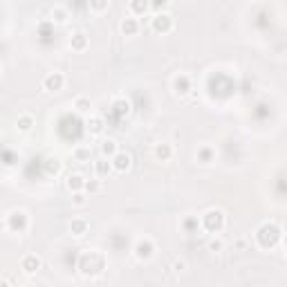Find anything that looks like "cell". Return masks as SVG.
Segmentation results:
<instances>
[{"instance_id":"cell-1","label":"cell","mask_w":287,"mask_h":287,"mask_svg":"<svg viewBox=\"0 0 287 287\" xmlns=\"http://www.w3.org/2000/svg\"><path fill=\"white\" fill-rule=\"evenodd\" d=\"M202 224H204V229H207V231H211V234H218L220 229L224 227L222 211H218V209H209V211L202 215Z\"/></svg>"},{"instance_id":"cell-2","label":"cell","mask_w":287,"mask_h":287,"mask_svg":"<svg viewBox=\"0 0 287 287\" xmlns=\"http://www.w3.org/2000/svg\"><path fill=\"white\" fill-rule=\"evenodd\" d=\"M7 224H9L11 231H25L27 224H29V218H27V213L25 211H11L9 213V218H7Z\"/></svg>"},{"instance_id":"cell-3","label":"cell","mask_w":287,"mask_h":287,"mask_svg":"<svg viewBox=\"0 0 287 287\" xmlns=\"http://www.w3.org/2000/svg\"><path fill=\"white\" fill-rule=\"evenodd\" d=\"M110 164H112V170H119V173H123V170L130 168V164H133V157L128 153H123V150H117V153L110 157Z\"/></svg>"},{"instance_id":"cell-4","label":"cell","mask_w":287,"mask_h":287,"mask_svg":"<svg viewBox=\"0 0 287 287\" xmlns=\"http://www.w3.org/2000/svg\"><path fill=\"white\" fill-rule=\"evenodd\" d=\"M153 29L157 34H168L173 29V18L168 14H155L153 16Z\"/></svg>"},{"instance_id":"cell-5","label":"cell","mask_w":287,"mask_h":287,"mask_svg":"<svg viewBox=\"0 0 287 287\" xmlns=\"http://www.w3.org/2000/svg\"><path fill=\"white\" fill-rule=\"evenodd\" d=\"M63 85H65V76L61 74V72H52V74H48L45 79H43V88H45V90H49V92L61 90Z\"/></svg>"},{"instance_id":"cell-6","label":"cell","mask_w":287,"mask_h":287,"mask_svg":"<svg viewBox=\"0 0 287 287\" xmlns=\"http://www.w3.org/2000/svg\"><path fill=\"white\" fill-rule=\"evenodd\" d=\"M153 251H155V245L150 242L148 238L139 240L137 245H135V256H137L139 261H148L150 256H153Z\"/></svg>"},{"instance_id":"cell-7","label":"cell","mask_w":287,"mask_h":287,"mask_svg":"<svg viewBox=\"0 0 287 287\" xmlns=\"http://www.w3.org/2000/svg\"><path fill=\"white\" fill-rule=\"evenodd\" d=\"M21 269L25 271V274H36V271L41 269V258H38L36 254L25 256V258L21 261Z\"/></svg>"},{"instance_id":"cell-8","label":"cell","mask_w":287,"mask_h":287,"mask_svg":"<svg viewBox=\"0 0 287 287\" xmlns=\"http://www.w3.org/2000/svg\"><path fill=\"white\" fill-rule=\"evenodd\" d=\"M121 32L126 34V36H135V34L139 32V21L135 16H128L121 21Z\"/></svg>"},{"instance_id":"cell-9","label":"cell","mask_w":287,"mask_h":287,"mask_svg":"<svg viewBox=\"0 0 287 287\" xmlns=\"http://www.w3.org/2000/svg\"><path fill=\"white\" fill-rule=\"evenodd\" d=\"M68 189L72 193H81L85 191V177L79 175V173H74V175H70L68 177Z\"/></svg>"},{"instance_id":"cell-10","label":"cell","mask_w":287,"mask_h":287,"mask_svg":"<svg viewBox=\"0 0 287 287\" xmlns=\"http://www.w3.org/2000/svg\"><path fill=\"white\" fill-rule=\"evenodd\" d=\"M173 88H175L177 95H186V92L191 90V79H189L186 74L175 76V79H173Z\"/></svg>"},{"instance_id":"cell-11","label":"cell","mask_w":287,"mask_h":287,"mask_svg":"<svg viewBox=\"0 0 287 287\" xmlns=\"http://www.w3.org/2000/svg\"><path fill=\"white\" fill-rule=\"evenodd\" d=\"M95 170H96V175H99V177H108V175L112 173V164H110V160L101 157L99 162H95Z\"/></svg>"},{"instance_id":"cell-12","label":"cell","mask_w":287,"mask_h":287,"mask_svg":"<svg viewBox=\"0 0 287 287\" xmlns=\"http://www.w3.org/2000/svg\"><path fill=\"white\" fill-rule=\"evenodd\" d=\"M70 45H72V49L81 52V49L88 48V36H85L83 32H76L74 36H72V41H70Z\"/></svg>"},{"instance_id":"cell-13","label":"cell","mask_w":287,"mask_h":287,"mask_svg":"<svg viewBox=\"0 0 287 287\" xmlns=\"http://www.w3.org/2000/svg\"><path fill=\"white\" fill-rule=\"evenodd\" d=\"M85 126H88V130H90L92 135H99L103 130V119L101 117H90L88 121H85Z\"/></svg>"},{"instance_id":"cell-14","label":"cell","mask_w":287,"mask_h":287,"mask_svg":"<svg viewBox=\"0 0 287 287\" xmlns=\"http://www.w3.org/2000/svg\"><path fill=\"white\" fill-rule=\"evenodd\" d=\"M70 229H72V234L81 238V236H85V231H88V222H85V220H81V218H76V220H72Z\"/></svg>"},{"instance_id":"cell-15","label":"cell","mask_w":287,"mask_h":287,"mask_svg":"<svg viewBox=\"0 0 287 287\" xmlns=\"http://www.w3.org/2000/svg\"><path fill=\"white\" fill-rule=\"evenodd\" d=\"M170 155H173V150H170L168 144H160V146L155 148V157H157V160H162V162L170 160Z\"/></svg>"},{"instance_id":"cell-16","label":"cell","mask_w":287,"mask_h":287,"mask_svg":"<svg viewBox=\"0 0 287 287\" xmlns=\"http://www.w3.org/2000/svg\"><path fill=\"white\" fill-rule=\"evenodd\" d=\"M213 148L211 146H202V148L197 150V157H200V162H202V164H211L213 162Z\"/></svg>"},{"instance_id":"cell-17","label":"cell","mask_w":287,"mask_h":287,"mask_svg":"<svg viewBox=\"0 0 287 287\" xmlns=\"http://www.w3.org/2000/svg\"><path fill=\"white\" fill-rule=\"evenodd\" d=\"M128 9L133 11V14H146V11L150 9L148 2H144V0H133L130 5H128Z\"/></svg>"},{"instance_id":"cell-18","label":"cell","mask_w":287,"mask_h":287,"mask_svg":"<svg viewBox=\"0 0 287 287\" xmlns=\"http://www.w3.org/2000/svg\"><path fill=\"white\" fill-rule=\"evenodd\" d=\"M117 142L115 139H103V144H101V153L103 155H108V157H112V155L117 153Z\"/></svg>"},{"instance_id":"cell-19","label":"cell","mask_w":287,"mask_h":287,"mask_svg":"<svg viewBox=\"0 0 287 287\" xmlns=\"http://www.w3.org/2000/svg\"><path fill=\"white\" fill-rule=\"evenodd\" d=\"M74 108L79 112H90L92 103H90V99H88V96H79V99H74Z\"/></svg>"},{"instance_id":"cell-20","label":"cell","mask_w":287,"mask_h":287,"mask_svg":"<svg viewBox=\"0 0 287 287\" xmlns=\"http://www.w3.org/2000/svg\"><path fill=\"white\" fill-rule=\"evenodd\" d=\"M32 126H34L32 115H21V117H18V128H21V130H32Z\"/></svg>"},{"instance_id":"cell-21","label":"cell","mask_w":287,"mask_h":287,"mask_svg":"<svg viewBox=\"0 0 287 287\" xmlns=\"http://www.w3.org/2000/svg\"><path fill=\"white\" fill-rule=\"evenodd\" d=\"M74 157H76L79 162L90 160V148H88V146H81V148H76V150H74Z\"/></svg>"},{"instance_id":"cell-22","label":"cell","mask_w":287,"mask_h":287,"mask_svg":"<svg viewBox=\"0 0 287 287\" xmlns=\"http://www.w3.org/2000/svg\"><path fill=\"white\" fill-rule=\"evenodd\" d=\"M101 182H99V180H90V182H88V180H85V191H90V193H96V191H101Z\"/></svg>"},{"instance_id":"cell-23","label":"cell","mask_w":287,"mask_h":287,"mask_svg":"<svg viewBox=\"0 0 287 287\" xmlns=\"http://www.w3.org/2000/svg\"><path fill=\"white\" fill-rule=\"evenodd\" d=\"M52 18L56 23H63L65 18H68V16H65V9H63V7H56V9H52Z\"/></svg>"},{"instance_id":"cell-24","label":"cell","mask_w":287,"mask_h":287,"mask_svg":"<svg viewBox=\"0 0 287 287\" xmlns=\"http://www.w3.org/2000/svg\"><path fill=\"white\" fill-rule=\"evenodd\" d=\"M90 9H95V11H106V9H110V2H90Z\"/></svg>"},{"instance_id":"cell-25","label":"cell","mask_w":287,"mask_h":287,"mask_svg":"<svg viewBox=\"0 0 287 287\" xmlns=\"http://www.w3.org/2000/svg\"><path fill=\"white\" fill-rule=\"evenodd\" d=\"M115 108H117V112H119V115H128V110H130L128 101H117V103H115Z\"/></svg>"},{"instance_id":"cell-26","label":"cell","mask_w":287,"mask_h":287,"mask_svg":"<svg viewBox=\"0 0 287 287\" xmlns=\"http://www.w3.org/2000/svg\"><path fill=\"white\" fill-rule=\"evenodd\" d=\"M166 7H168V2H166V0H162V2H153V5H150V9H155L157 14H164Z\"/></svg>"},{"instance_id":"cell-27","label":"cell","mask_w":287,"mask_h":287,"mask_svg":"<svg viewBox=\"0 0 287 287\" xmlns=\"http://www.w3.org/2000/svg\"><path fill=\"white\" fill-rule=\"evenodd\" d=\"M72 202H74L76 207H83V204H85V195H83V191H81V193H74V195H72Z\"/></svg>"},{"instance_id":"cell-28","label":"cell","mask_w":287,"mask_h":287,"mask_svg":"<svg viewBox=\"0 0 287 287\" xmlns=\"http://www.w3.org/2000/svg\"><path fill=\"white\" fill-rule=\"evenodd\" d=\"M0 287H9V285H7V283H5V281H0Z\"/></svg>"},{"instance_id":"cell-29","label":"cell","mask_w":287,"mask_h":287,"mask_svg":"<svg viewBox=\"0 0 287 287\" xmlns=\"http://www.w3.org/2000/svg\"><path fill=\"white\" fill-rule=\"evenodd\" d=\"M0 74H2V65H0Z\"/></svg>"}]
</instances>
